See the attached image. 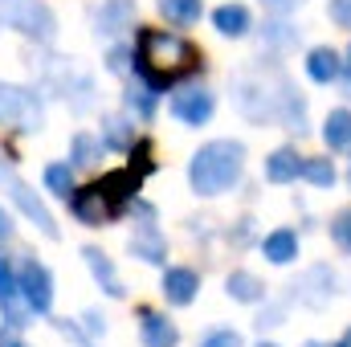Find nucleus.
I'll return each instance as SVG.
<instances>
[{
    "label": "nucleus",
    "instance_id": "f257e3e1",
    "mask_svg": "<svg viewBox=\"0 0 351 347\" xmlns=\"http://www.w3.org/2000/svg\"><path fill=\"white\" fill-rule=\"evenodd\" d=\"M233 102L250 123H278L306 135V98L278 62H254L233 78Z\"/></svg>",
    "mask_w": 351,
    "mask_h": 347
},
{
    "label": "nucleus",
    "instance_id": "f03ea898",
    "mask_svg": "<svg viewBox=\"0 0 351 347\" xmlns=\"http://www.w3.org/2000/svg\"><path fill=\"white\" fill-rule=\"evenodd\" d=\"M204 70V53L180 37V33H164V29H139L135 37V74L156 90H168L192 74Z\"/></svg>",
    "mask_w": 351,
    "mask_h": 347
},
{
    "label": "nucleus",
    "instance_id": "7ed1b4c3",
    "mask_svg": "<svg viewBox=\"0 0 351 347\" xmlns=\"http://www.w3.org/2000/svg\"><path fill=\"white\" fill-rule=\"evenodd\" d=\"M139 184H143V172H135V168L106 172L102 180H94L86 188H74V192H70V213H74L82 225H90V229L110 225V221H119V217L135 204Z\"/></svg>",
    "mask_w": 351,
    "mask_h": 347
},
{
    "label": "nucleus",
    "instance_id": "20e7f679",
    "mask_svg": "<svg viewBox=\"0 0 351 347\" xmlns=\"http://www.w3.org/2000/svg\"><path fill=\"white\" fill-rule=\"evenodd\" d=\"M241 168H245V147L237 139H213L192 156L188 184L200 196H221L241 180Z\"/></svg>",
    "mask_w": 351,
    "mask_h": 347
},
{
    "label": "nucleus",
    "instance_id": "39448f33",
    "mask_svg": "<svg viewBox=\"0 0 351 347\" xmlns=\"http://www.w3.org/2000/svg\"><path fill=\"white\" fill-rule=\"evenodd\" d=\"M0 21L41 45H49L58 37V16L49 12L45 0H0Z\"/></svg>",
    "mask_w": 351,
    "mask_h": 347
},
{
    "label": "nucleus",
    "instance_id": "423d86ee",
    "mask_svg": "<svg viewBox=\"0 0 351 347\" xmlns=\"http://www.w3.org/2000/svg\"><path fill=\"white\" fill-rule=\"evenodd\" d=\"M45 86L58 90V94H62L78 115L94 106V82H90V78L74 66V62H70V58H49V62H45Z\"/></svg>",
    "mask_w": 351,
    "mask_h": 347
},
{
    "label": "nucleus",
    "instance_id": "0eeeda50",
    "mask_svg": "<svg viewBox=\"0 0 351 347\" xmlns=\"http://www.w3.org/2000/svg\"><path fill=\"white\" fill-rule=\"evenodd\" d=\"M0 123L4 127H16V131H41L45 110H41L37 90L0 82Z\"/></svg>",
    "mask_w": 351,
    "mask_h": 347
},
{
    "label": "nucleus",
    "instance_id": "6e6552de",
    "mask_svg": "<svg viewBox=\"0 0 351 347\" xmlns=\"http://www.w3.org/2000/svg\"><path fill=\"white\" fill-rule=\"evenodd\" d=\"M0 184H4V192H8V200H12V204H16V208H21V213L33 221V225H37V229H41L49 241H58V221H53V213H49V208L37 200V192H33V188H29L21 176H12V172L0 176Z\"/></svg>",
    "mask_w": 351,
    "mask_h": 347
},
{
    "label": "nucleus",
    "instance_id": "1a4fd4ad",
    "mask_svg": "<svg viewBox=\"0 0 351 347\" xmlns=\"http://www.w3.org/2000/svg\"><path fill=\"white\" fill-rule=\"evenodd\" d=\"M16 282H21L25 307H29L33 315H49V307H53V278H49V270H45L37 258H25L21 261Z\"/></svg>",
    "mask_w": 351,
    "mask_h": 347
},
{
    "label": "nucleus",
    "instance_id": "9d476101",
    "mask_svg": "<svg viewBox=\"0 0 351 347\" xmlns=\"http://www.w3.org/2000/svg\"><path fill=\"white\" fill-rule=\"evenodd\" d=\"M135 213H139V229L131 233V254L152 261V265H164L168 261V241L156 229V208L152 204H135Z\"/></svg>",
    "mask_w": 351,
    "mask_h": 347
},
{
    "label": "nucleus",
    "instance_id": "9b49d317",
    "mask_svg": "<svg viewBox=\"0 0 351 347\" xmlns=\"http://www.w3.org/2000/svg\"><path fill=\"white\" fill-rule=\"evenodd\" d=\"M335 274H331V265H311L294 286H290V294L302 302V307H311V311H323L331 298H335Z\"/></svg>",
    "mask_w": 351,
    "mask_h": 347
},
{
    "label": "nucleus",
    "instance_id": "f8f14e48",
    "mask_svg": "<svg viewBox=\"0 0 351 347\" xmlns=\"http://www.w3.org/2000/svg\"><path fill=\"white\" fill-rule=\"evenodd\" d=\"M213 106H217V98L204 86H188L172 98V115L180 123H188V127H204L213 119Z\"/></svg>",
    "mask_w": 351,
    "mask_h": 347
},
{
    "label": "nucleus",
    "instance_id": "ddd939ff",
    "mask_svg": "<svg viewBox=\"0 0 351 347\" xmlns=\"http://www.w3.org/2000/svg\"><path fill=\"white\" fill-rule=\"evenodd\" d=\"M196 290H200V274L196 270H188V265H168L164 270V298L172 307H188L196 298Z\"/></svg>",
    "mask_w": 351,
    "mask_h": 347
},
{
    "label": "nucleus",
    "instance_id": "4468645a",
    "mask_svg": "<svg viewBox=\"0 0 351 347\" xmlns=\"http://www.w3.org/2000/svg\"><path fill=\"white\" fill-rule=\"evenodd\" d=\"M139 335H143V347H176L180 344V331L168 315L160 311H139Z\"/></svg>",
    "mask_w": 351,
    "mask_h": 347
},
{
    "label": "nucleus",
    "instance_id": "2eb2a0df",
    "mask_svg": "<svg viewBox=\"0 0 351 347\" xmlns=\"http://www.w3.org/2000/svg\"><path fill=\"white\" fill-rule=\"evenodd\" d=\"M0 311L8 315L12 327H25V315H33V311H21V282L4 254H0Z\"/></svg>",
    "mask_w": 351,
    "mask_h": 347
},
{
    "label": "nucleus",
    "instance_id": "dca6fc26",
    "mask_svg": "<svg viewBox=\"0 0 351 347\" xmlns=\"http://www.w3.org/2000/svg\"><path fill=\"white\" fill-rule=\"evenodd\" d=\"M339 74H343V62H339V53H335L331 45H315V49L306 53V78H311V82L331 86V82H339Z\"/></svg>",
    "mask_w": 351,
    "mask_h": 347
},
{
    "label": "nucleus",
    "instance_id": "f3484780",
    "mask_svg": "<svg viewBox=\"0 0 351 347\" xmlns=\"http://www.w3.org/2000/svg\"><path fill=\"white\" fill-rule=\"evenodd\" d=\"M82 258H86L94 282L102 286V294H110V298H123V294H127V290H123V282H119V274H114V261L106 258L98 246H86V250H82Z\"/></svg>",
    "mask_w": 351,
    "mask_h": 347
},
{
    "label": "nucleus",
    "instance_id": "a211bd4d",
    "mask_svg": "<svg viewBox=\"0 0 351 347\" xmlns=\"http://www.w3.org/2000/svg\"><path fill=\"white\" fill-rule=\"evenodd\" d=\"M135 21V0H102L98 8V37H119Z\"/></svg>",
    "mask_w": 351,
    "mask_h": 347
},
{
    "label": "nucleus",
    "instance_id": "6ab92c4d",
    "mask_svg": "<svg viewBox=\"0 0 351 347\" xmlns=\"http://www.w3.org/2000/svg\"><path fill=\"white\" fill-rule=\"evenodd\" d=\"M262 254H265V261H274V265H290V261L298 258V233H294V229H274V233H265Z\"/></svg>",
    "mask_w": 351,
    "mask_h": 347
},
{
    "label": "nucleus",
    "instance_id": "aec40b11",
    "mask_svg": "<svg viewBox=\"0 0 351 347\" xmlns=\"http://www.w3.org/2000/svg\"><path fill=\"white\" fill-rule=\"evenodd\" d=\"M213 25H217V33H221V37H245V33L254 29V21H250V8H245V4H221V8L213 12Z\"/></svg>",
    "mask_w": 351,
    "mask_h": 347
},
{
    "label": "nucleus",
    "instance_id": "412c9836",
    "mask_svg": "<svg viewBox=\"0 0 351 347\" xmlns=\"http://www.w3.org/2000/svg\"><path fill=\"white\" fill-rule=\"evenodd\" d=\"M298 172H302V156L294 147H278L265 160V180L269 184H290V180H298Z\"/></svg>",
    "mask_w": 351,
    "mask_h": 347
},
{
    "label": "nucleus",
    "instance_id": "4be33fe9",
    "mask_svg": "<svg viewBox=\"0 0 351 347\" xmlns=\"http://www.w3.org/2000/svg\"><path fill=\"white\" fill-rule=\"evenodd\" d=\"M323 143H327L331 152H348L351 156V110L348 106H339V110L327 115V123H323Z\"/></svg>",
    "mask_w": 351,
    "mask_h": 347
},
{
    "label": "nucleus",
    "instance_id": "5701e85b",
    "mask_svg": "<svg viewBox=\"0 0 351 347\" xmlns=\"http://www.w3.org/2000/svg\"><path fill=\"white\" fill-rule=\"evenodd\" d=\"M225 290H229V298L233 302H262L265 298V286L258 274H250V270H233L229 278H225Z\"/></svg>",
    "mask_w": 351,
    "mask_h": 347
},
{
    "label": "nucleus",
    "instance_id": "b1692460",
    "mask_svg": "<svg viewBox=\"0 0 351 347\" xmlns=\"http://www.w3.org/2000/svg\"><path fill=\"white\" fill-rule=\"evenodd\" d=\"M102 143H106L110 152H131L135 127H131L123 115H106V119H102Z\"/></svg>",
    "mask_w": 351,
    "mask_h": 347
},
{
    "label": "nucleus",
    "instance_id": "393cba45",
    "mask_svg": "<svg viewBox=\"0 0 351 347\" xmlns=\"http://www.w3.org/2000/svg\"><path fill=\"white\" fill-rule=\"evenodd\" d=\"M156 94H160V90L147 86V82L139 78V82H131V86H127V94H123V98H127V110H131V115H139V119L147 123V119L156 115Z\"/></svg>",
    "mask_w": 351,
    "mask_h": 347
},
{
    "label": "nucleus",
    "instance_id": "a878e982",
    "mask_svg": "<svg viewBox=\"0 0 351 347\" xmlns=\"http://www.w3.org/2000/svg\"><path fill=\"white\" fill-rule=\"evenodd\" d=\"M156 8H160L172 25H196L200 12H204L200 0H156Z\"/></svg>",
    "mask_w": 351,
    "mask_h": 347
},
{
    "label": "nucleus",
    "instance_id": "bb28decb",
    "mask_svg": "<svg viewBox=\"0 0 351 347\" xmlns=\"http://www.w3.org/2000/svg\"><path fill=\"white\" fill-rule=\"evenodd\" d=\"M102 152H106V143H102V139H94V135H74L70 164H74V168H94V164L102 160Z\"/></svg>",
    "mask_w": 351,
    "mask_h": 347
},
{
    "label": "nucleus",
    "instance_id": "cd10ccee",
    "mask_svg": "<svg viewBox=\"0 0 351 347\" xmlns=\"http://www.w3.org/2000/svg\"><path fill=\"white\" fill-rule=\"evenodd\" d=\"M302 180L306 184H315V188H331L335 184V164L331 160H323V156H311V160H302Z\"/></svg>",
    "mask_w": 351,
    "mask_h": 347
},
{
    "label": "nucleus",
    "instance_id": "c85d7f7f",
    "mask_svg": "<svg viewBox=\"0 0 351 347\" xmlns=\"http://www.w3.org/2000/svg\"><path fill=\"white\" fill-rule=\"evenodd\" d=\"M45 188L70 200V192H74V164H49L45 168Z\"/></svg>",
    "mask_w": 351,
    "mask_h": 347
},
{
    "label": "nucleus",
    "instance_id": "c756f323",
    "mask_svg": "<svg viewBox=\"0 0 351 347\" xmlns=\"http://www.w3.org/2000/svg\"><path fill=\"white\" fill-rule=\"evenodd\" d=\"M298 41V33H294V25H286V21H269L262 33V45H269V49H290Z\"/></svg>",
    "mask_w": 351,
    "mask_h": 347
},
{
    "label": "nucleus",
    "instance_id": "7c9ffc66",
    "mask_svg": "<svg viewBox=\"0 0 351 347\" xmlns=\"http://www.w3.org/2000/svg\"><path fill=\"white\" fill-rule=\"evenodd\" d=\"M331 241H335L343 254H351V208H339V213L331 217Z\"/></svg>",
    "mask_w": 351,
    "mask_h": 347
},
{
    "label": "nucleus",
    "instance_id": "2f4dec72",
    "mask_svg": "<svg viewBox=\"0 0 351 347\" xmlns=\"http://www.w3.org/2000/svg\"><path fill=\"white\" fill-rule=\"evenodd\" d=\"M127 156H131V168H135V172H156V164H152V143H147V139H139V143H131V152H127Z\"/></svg>",
    "mask_w": 351,
    "mask_h": 347
},
{
    "label": "nucleus",
    "instance_id": "473e14b6",
    "mask_svg": "<svg viewBox=\"0 0 351 347\" xmlns=\"http://www.w3.org/2000/svg\"><path fill=\"white\" fill-rule=\"evenodd\" d=\"M327 16H331L339 29H351V0H331V4H327Z\"/></svg>",
    "mask_w": 351,
    "mask_h": 347
},
{
    "label": "nucleus",
    "instance_id": "72a5a7b5",
    "mask_svg": "<svg viewBox=\"0 0 351 347\" xmlns=\"http://www.w3.org/2000/svg\"><path fill=\"white\" fill-rule=\"evenodd\" d=\"M200 347H245V344H241V335H237V331H213Z\"/></svg>",
    "mask_w": 351,
    "mask_h": 347
},
{
    "label": "nucleus",
    "instance_id": "f704fd0d",
    "mask_svg": "<svg viewBox=\"0 0 351 347\" xmlns=\"http://www.w3.org/2000/svg\"><path fill=\"white\" fill-rule=\"evenodd\" d=\"M265 4V12H274V16H290L294 8H302L306 0H262Z\"/></svg>",
    "mask_w": 351,
    "mask_h": 347
},
{
    "label": "nucleus",
    "instance_id": "c9c22d12",
    "mask_svg": "<svg viewBox=\"0 0 351 347\" xmlns=\"http://www.w3.org/2000/svg\"><path fill=\"white\" fill-rule=\"evenodd\" d=\"M106 66H110L114 74H127V66H131V58H127V49H123V45H114V49H110V62H106Z\"/></svg>",
    "mask_w": 351,
    "mask_h": 347
},
{
    "label": "nucleus",
    "instance_id": "e433bc0d",
    "mask_svg": "<svg viewBox=\"0 0 351 347\" xmlns=\"http://www.w3.org/2000/svg\"><path fill=\"white\" fill-rule=\"evenodd\" d=\"M16 331H21V327H12V323H8V327H0V347H25V339H21Z\"/></svg>",
    "mask_w": 351,
    "mask_h": 347
},
{
    "label": "nucleus",
    "instance_id": "4c0bfd02",
    "mask_svg": "<svg viewBox=\"0 0 351 347\" xmlns=\"http://www.w3.org/2000/svg\"><path fill=\"white\" fill-rule=\"evenodd\" d=\"M278 323H282V307H269V311H262V315H258V327H278Z\"/></svg>",
    "mask_w": 351,
    "mask_h": 347
},
{
    "label": "nucleus",
    "instance_id": "58836bf2",
    "mask_svg": "<svg viewBox=\"0 0 351 347\" xmlns=\"http://www.w3.org/2000/svg\"><path fill=\"white\" fill-rule=\"evenodd\" d=\"M86 331L90 335H102V331H106V319H102L98 311H86Z\"/></svg>",
    "mask_w": 351,
    "mask_h": 347
},
{
    "label": "nucleus",
    "instance_id": "ea45409f",
    "mask_svg": "<svg viewBox=\"0 0 351 347\" xmlns=\"http://www.w3.org/2000/svg\"><path fill=\"white\" fill-rule=\"evenodd\" d=\"M8 233H12V225H8V213H4V208H0V241H4V237H8Z\"/></svg>",
    "mask_w": 351,
    "mask_h": 347
},
{
    "label": "nucleus",
    "instance_id": "a19ab883",
    "mask_svg": "<svg viewBox=\"0 0 351 347\" xmlns=\"http://www.w3.org/2000/svg\"><path fill=\"white\" fill-rule=\"evenodd\" d=\"M339 82H343V90H348V98H351V66L343 62V74H339Z\"/></svg>",
    "mask_w": 351,
    "mask_h": 347
},
{
    "label": "nucleus",
    "instance_id": "79ce46f5",
    "mask_svg": "<svg viewBox=\"0 0 351 347\" xmlns=\"http://www.w3.org/2000/svg\"><path fill=\"white\" fill-rule=\"evenodd\" d=\"M335 347H351V327H348V331H343V339H339V344H335Z\"/></svg>",
    "mask_w": 351,
    "mask_h": 347
},
{
    "label": "nucleus",
    "instance_id": "37998d69",
    "mask_svg": "<svg viewBox=\"0 0 351 347\" xmlns=\"http://www.w3.org/2000/svg\"><path fill=\"white\" fill-rule=\"evenodd\" d=\"M306 347H335V344H319V339H311V344H306Z\"/></svg>",
    "mask_w": 351,
    "mask_h": 347
},
{
    "label": "nucleus",
    "instance_id": "c03bdc74",
    "mask_svg": "<svg viewBox=\"0 0 351 347\" xmlns=\"http://www.w3.org/2000/svg\"><path fill=\"white\" fill-rule=\"evenodd\" d=\"M258 347H278V344H265V339H262V344H258Z\"/></svg>",
    "mask_w": 351,
    "mask_h": 347
},
{
    "label": "nucleus",
    "instance_id": "a18cd8bd",
    "mask_svg": "<svg viewBox=\"0 0 351 347\" xmlns=\"http://www.w3.org/2000/svg\"><path fill=\"white\" fill-rule=\"evenodd\" d=\"M348 188H351V168H348Z\"/></svg>",
    "mask_w": 351,
    "mask_h": 347
},
{
    "label": "nucleus",
    "instance_id": "49530a36",
    "mask_svg": "<svg viewBox=\"0 0 351 347\" xmlns=\"http://www.w3.org/2000/svg\"><path fill=\"white\" fill-rule=\"evenodd\" d=\"M4 172H8V168H4V164H0V176H4Z\"/></svg>",
    "mask_w": 351,
    "mask_h": 347
},
{
    "label": "nucleus",
    "instance_id": "de8ad7c7",
    "mask_svg": "<svg viewBox=\"0 0 351 347\" xmlns=\"http://www.w3.org/2000/svg\"><path fill=\"white\" fill-rule=\"evenodd\" d=\"M348 66H351V49H348Z\"/></svg>",
    "mask_w": 351,
    "mask_h": 347
}]
</instances>
